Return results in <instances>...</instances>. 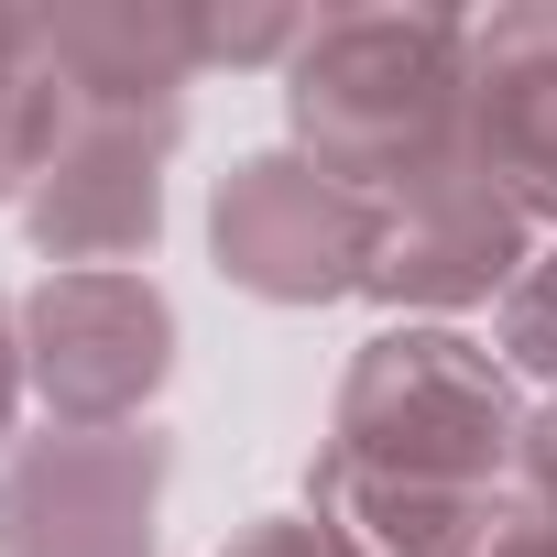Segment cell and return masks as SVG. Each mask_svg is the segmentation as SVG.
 I'll return each mask as SVG.
<instances>
[{
  "label": "cell",
  "instance_id": "cell-1",
  "mask_svg": "<svg viewBox=\"0 0 557 557\" xmlns=\"http://www.w3.org/2000/svg\"><path fill=\"white\" fill-rule=\"evenodd\" d=\"M459 88H470V23H437V12H339V23L296 34V132L361 197L448 164Z\"/></svg>",
  "mask_w": 557,
  "mask_h": 557
},
{
  "label": "cell",
  "instance_id": "cell-2",
  "mask_svg": "<svg viewBox=\"0 0 557 557\" xmlns=\"http://www.w3.org/2000/svg\"><path fill=\"white\" fill-rule=\"evenodd\" d=\"M372 230H383V197H361L296 153H262L219 186V262L251 296H285V307L372 285Z\"/></svg>",
  "mask_w": 557,
  "mask_h": 557
},
{
  "label": "cell",
  "instance_id": "cell-3",
  "mask_svg": "<svg viewBox=\"0 0 557 557\" xmlns=\"http://www.w3.org/2000/svg\"><path fill=\"white\" fill-rule=\"evenodd\" d=\"M524 251V208L470 164H426L405 186H383V230H372V285L383 296H426V307H459V296H492Z\"/></svg>",
  "mask_w": 557,
  "mask_h": 557
},
{
  "label": "cell",
  "instance_id": "cell-4",
  "mask_svg": "<svg viewBox=\"0 0 557 557\" xmlns=\"http://www.w3.org/2000/svg\"><path fill=\"white\" fill-rule=\"evenodd\" d=\"M175 143V110H143V99H77V132L66 153L45 164L34 186V240L110 273V251H143L153 240V164Z\"/></svg>",
  "mask_w": 557,
  "mask_h": 557
},
{
  "label": "cell",
  "instance_id": "cell-5",
  "mask_svg": "<svg viewBox=\"0 0 557 557\" xmlns=\"http://www.w3.org/2000/svg\"><path fill=\"white\" fill-rule=\"evenodd\" d=\"M459 121H470V164H481L524 219H557V12L470 23Z\"/></svg>",
  "mask_w": 557,
  "mask_h": 557
},
{
  "label": "cell",
  "instance_id": "cell-6",
  "mask_svg": "<svg viewBox=\"0 0 557 557\" xmlns=\"http://www.w3.org/2000/svg\"><path fill=\"white\" fill-rule=\"evenodd\" d=\"M164 339L175 329H164V296L143 273H55L34 296V372L77 416H121L132 394H153Z\"/></svg>",
  "mask_w": 557,
  "mask_h": 557
},
{
  "label": "cell",
  "instance_id": "cell-7",
  "mask_svg": "<svg viewBox=\"0 0 557 557\" xmlns=\"http://www.w3.org/2000/svg\"><path fill=\"white\" fill-rule=\"evenodd\" d=\"M153 481H164V437H55L0 481V513H66V535L23 546V557H153Z\"/></svg>",
  "mask_w": 557,
  "mask_h": 557
},
{
  "label": "cell",
  "instance_id": "cell-8",
  "mask_svg": "<svg viewBox=\"0 0 557 557\" xmlns=\"http://www.w3.org/2000/svg\"><path fill=\"white\" fill-rule=\"evenodd\" d=\"M66 132H77V77H66L55 34L23 23V12H0V197H12L23 175L45 186Z\"/></svg>",
  "mask_w": 557,
  "mask_h": 557
},
{
  "label": "cell",
  "instance_id": "cell-9",
  "mask_svg": "<svg viewBox=\"0 0 557 557\" xmlns=\"http://www.w3.org/2000/svg\"><path fill=\"white\" fill-rule=\"evenodd\" d=\"M503 339H513V361H535V372H557V251L513 285V318H503Z\"/></svg>",
  "mask_w": 557,
  "mask_h": 557
},
{
  "label": "cell",
  "instance_id": "cell-10",
  "mask_svg": "<svg viewBox=\"0 0 557 557\" xmlns=\"http://www.w3.org/2000/svg\"><path fill=\"white\" fill-rule=\"evenodd\" d=\"M459 557H557V513H513V524H470Z\"/></svg>",
  "mask_w": 557,
  "mask_h": 557
},
{
  "label": "cell",
  "instance_id": "cell-11",
  "mask_svg": "<svg viewBox=\"0 0 557 557\" xmlns=\"http://www.w3.org/2000/svg\"><path fill=\"white\" fill-rule=\"evenodd\" d=\"M240 557H350V546H339V535H318V524H262Z\"/></svg>",
  "mask_w": 557,
  "mask_h": 557
},
{
  "label": "cell",
  "instance_id": "cell-12",
  "mask_svg": "<svg viewBox=\"0 0 557 557\" xmlns=\"http://www.w3.org/2000/svg\"><path fill=\"white\" fill-rule=\"evenodd\" d=\"M0 416H12V339H0Z\"/></svg>",
  "mask_w": 557,
  "mask_h": 557
}]
</instances>
